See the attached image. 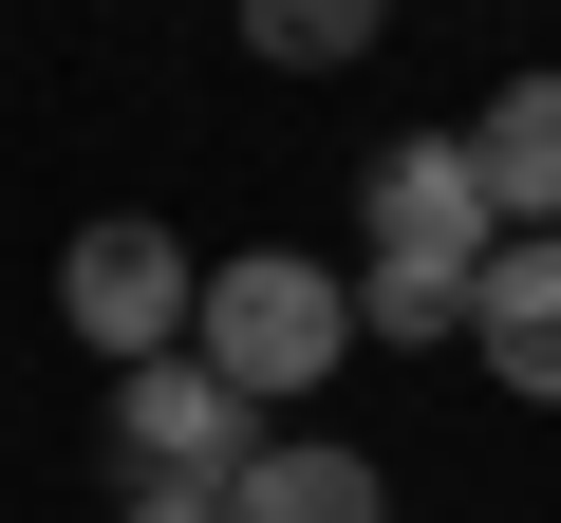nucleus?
Returning a JSON list of instances; mask_svg holds the SVG:
<instances>
[{"mask_svg":"<svg viewBox=\"0 0 561 523\" xmlns=\"http://www.w3.org/2000/svg\"><path fill=\"white\" fill-rule=\"evenodd\" d=\"M337 356H356V281H337V262H300V243L206 262V374H225L243 411H300Z\"/></svg>","mask_w":561,"mask_h":523,"instance_id":"f257e3e1","label":"nucleus"},{"mask_svg":"<svg viewBox=\"0 0 561 523\" xmlns=\"http://www.w3.org/2000/svg\"><path fill=\"white\" fill-rule=\"evenodd\" d=\"M57 318H76V337H94L113 374L187 356V337H206V262H187V224H150V206L76 224V262H57Z\"/></svg>","mask_w":561,"mask_h":523,"instance_id":"f03ea898","label":"nucleus"},{"mask_svg":"<svg viewBox=\"0 0 561 523\" xmlns=\"http://www.w3.org/2000/svg\"><path fill=\"white\" fill-rule=\"evenodd\" d=\"M262 430H280V411H243V393L206 374V337L150 356V374H113V467H131V486H243Z\"/></svg>","mask_w":561,"mask_h":523,"instance_id":"7ed1b4c3","label":"nucleus"},{"mask_svg":"<svg viewBox=\"0 0 561 523\" xmlns=\"http://www.w3.org/2000/svg\"><path fill=\"white\" fill-rule=\"evenodd\" d=\"M486 168H468V131H393L375 150V187H356V262H468L486 281Z\"/></svg>","mask_w":561,"mask_h":523,"instance_id":"20e7f679","label":"nucleus"},{"mask_svg":"<svg viewBox=\"0 0 561 523\" xmlns=\"http://www.w3.org/2000/svg\"><path fill=\"white\" fill-rule=\"evenodd\" d=\"M468 356H486V393L561 411V224L486 243V300H468Z\"/></svg>","mask_w":561,"mask_h":523,"instance_id":"39448f33","label":"nucleus"},{"mask_svg":"<svg viewBox=\"0 0 561 523\" xmlns=\"http://www.w3.org/2000/svg\"><path fill=\"white\" fill-rule=\"evenodd\" d=\"M225 523H393V486H375V449H337V430H262V467L225 486Z\"/></svg>","mask_w":561,"mask_h":523,"instance_id":"423d86ee","label":"nucleus"},{"mask_svg":"<svg viewBox=\"0 0 561 523\" xmlns=\"http://www.w3.org/2000/svg\"><path fill=\"white\" fill-rule=\"evenodd\" d=\"M468 168H486V224H505V243L561 224V75H505V94L468 113Z\"/></svg>","mask_w":561,"mask_h":523,"instance_id":"0eeeda50","label":"nucleus"},{"mask_svg":"<svg viewBox=\"0 0 561 523\" xmlns=\"http://www.w3.org/2000/svg\"><path fill=\"white\" fill-rule=\"evenodd\" d=\"M468 262H356V337H393V356H468Z\"/></svg>","mask_w":561,"mask_h":523,"instance_id":"6e6552de","label":"nucleus"},{"mask_svg":"<svg viewBox=\"0 0 561 523\" xmlns=\"http://www.w3.org/2000/svg\"><path fill=\"white\" fill-rule=\"evenodd\" d=\"M393 38V0H243V57L262 75H356Z\"/></svg>","mask_w":561,"mask_h":523,"instance_id":"1a4fd4ad","label":"nucleus"},{"mask_svg":"<svg viewBox=\"0 0 561 523\" xmlns=\"http://www.w3.org/2000/svg\"><path fill=\"white\" fill-rule=\"evenodd\" d=\"M113 523H225V486H113Z\"/></svg>","mask_w":561,"mask_h":523,"instance_id":"9d476101","label":"nucleus"}]
</instances>
